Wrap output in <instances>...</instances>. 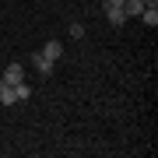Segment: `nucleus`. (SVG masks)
I'll use <instances>...</instances> for the list:
<instances>
[{
  "mask_svg": "<svg viewBox=\"0 0 158 158\" xmlns=\"http://www.w3.org/2000/svg\"><path fill=\"white\" fill-rule=\"evenodd\" d=\"M4 81H7V85H21V81H25V67H21V63H7V70H4Z\"/></svg>",
  "mask_w": 158,
  "mask_h": 158,
  "instance_id": "1",
  "label": "nucleus"
},
{
  "mask_svg": "<svg viewBox=\"0 0 158 158\" xmlns=\"http://www.w3.org/2000/svg\"><path fill=\"white\" fill-rule=\"evenodd\" d=\"M42 56L49 60V63H56V60L63 56V46H60V39H49V42H46V46H42Z\"/></svg>",
  "mask_w": 158,
  "mask_h": 158,
  "instance_id": "2",
  "label": "nucleus"
},
{
  "mask_svg": "<svg viewBox=\"0 0 158 158\" xmlns=\"http://www.w3.org/2000/svg\"><path fill=\"white\" fill-rule=\"evenodd\" d=\"M106 18H109V25L119 28V25L127 21V11H123V7H109V4H106Z\"/></svg>",
  "mask_w": 158,
  "mask_h": 158,
  "instance_id": "3",
  "label": "nucleus"
},
{
  "mask_svg": "<svg viewBox=\"0 0 158 158\" xmlns=\"http://www.w3.org/2000/svg\"><path fill=\"white\" fill-rule=\"evenodd\" d=\"M0 102H4V106H14V102H18V95H14V88L7 85L4 77H0Z\"/></svg>",
  "mask_w": 158,
  "mask_h": 158,
  "instance_id": "4",
  "label": "nucleus"
},
{
  "mask_svg": "<svg viewBox=\"0 0 158 158\" xmlns=\"http://www.w3.org/2000/svg\"><path fill=\"white\" fill-rule=\"evenodd\" d=\"M32 63H35V70H39V74H42V77H46V74H49V70H53V63H49V60H46V56H42V53H35V56H32Z\"/></svg>",
  "mask_w": 158,
  "mask_h": 158,
  "instance_id": "5",
  "label": "nucleus"
},
{
  "mask_svg": "<svg viewBox=\"0 0 158 158\" xmlns=\"http://www.w3.org/2000/svg\"><path fill=\"white\" fill-rule=\"evenodd\" d=\"M123 11H127V18L134 14V18H141V11H144V0H127L123 4Z\"/></svg>",
  "mask_w": 158,
  "mask_h": 158,
  "instance_id": "6",
  "label": "nucleus"
},
{
  "mask_svg": "<svg viewBox=\"0 0 158 158\" xmlns=\"http://www.w3.org/2000/svg\"><path fill=\"white\" fill-rule=\"evenodd\" d=\"M141 18H144V25H151V28L158 25V11H155V7H144V11H141Z\"/></svg>",
  "mask_w": 158,
  "mask_h": 158,
  "instance_id": "7",
  "label": "nucleus"
},
{
  "mask_svg": "<svg viewBox=\"0 0 158 158\" xmlns=\"http://www.w3.org/2000/svg\"><path fill=\"white\" fill-rule=\"evenodd\" d=\"M14 95H18V102H25V98H32V88L21 81V85H14Z\"/></svg>",
  "mask_w": 158,
  "mask_h": 158,
  "instance_id": "8",
  "label": "nucleus"
},
{
  "mask_svg": "<svg viewBox=\"0 0 158 158\" xmlns=\"http://www.w3.org/2000/svg\"><path fill=\"white\" fill-rule=\"evenodd\" d=\"M70 39H85V25H81V21L70 25Z\"/></svg>",
  "mask_w": 158,
  "mask_h": 158,
  "instance_id": "9",
  "label": "nucleus"
},
{
  "mask_svg": "<svg viewBox=\"0 0 158 158\" xmlns=\"http://www.w3.org/2000/svg\"><path fill=\"white\" fill-rule=\"evenodd\" d=\"M106 4H109V7H123L127 0H106Z\"/></svg>",
  "mask_w": 158,
  "mask_h": 158,
  "instance_id": "10",
  "label": "nucleus"
},
{
  "mask_svg": "<svg viewBox=\"0 0 158 158\" xmlns=\"http://www.w3.org/2000/svg\"><path fill=\"white\" fill-rule=\"evenodd\" d=\"M155 4H158V0H144V7H155Z\"/></svg>",
  "mask_w": 158,
  "mask_h": 158,
  "instance_id": "11",
  "label": "nucleus"
}]
</instances>
